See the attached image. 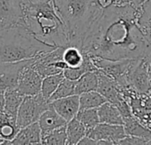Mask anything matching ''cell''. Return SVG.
I'll return each mask as SVG.
<instances>
[{
	"mask_svg": "<svg viewBox=\"0 0 151 145\" xmlns=\"http://www.w3.org/2000/svg\"><path fill=\"white\" fill-rule=\"evenodd\" d=\"M138 11L131 4L116 3L104 7L83 40V51L112 60L149 58L151 45L138 25Z\"/></svg>",
	"mask_w": 151,
	"mask_h": 145,
	"instance_id": "obj_1",
	"label": "cell"
},
{
	"mask_svg": "<svg viewBox=\"0 0 151 145\" xmlns=\"http://www.w3.org/2000/svg\"><path fill=\"white\" fill-rule=\"evenodd\" d=\"M24 6V26L41 41L56 46H66L67 31L54 0H21Z\"/></svg>",
	"mask_w": 151,
	"mask_h": 145,
	"instance_id": "obj_2",
	"label": "cell"
},
{
	"mask_svg": "<svg viewBox=\"0 0 151 145\" xmlns=\"http://www.w3.org/2000/svg\"><path fill=\"white\" fill-rule=\"evenodd\" d=\"M54 3L65 23L68 44L82 47L88 31L102 14L104 6L99 0H54Z\"/></svg>",
	"mask_w": 151,
	"mask_h": 145,
	"instance_id": "obj_3",
	"label": "cell"
},
{
	"mask_svg": "<svg viewBox=\"0 0 151 145\" xmlns=\"http://www.w3.org/2000/svg\"><path fill=\"white\" fill-rule=\"evenodd\" d=\"M56 48L38 39L23 25L0 30V62L36 58Z\"/></svg>",
	"mask_w": 151,
	"mask_h": 145,
	"instance_id": "obj_4",
	"label": "cell"
},
{
	"mask_svg": "<svg viewBox=\"0 0 151 145\" xmlns=\"http://www.w3.org/2000/svg\"><path fill=\"white\" fill-rule=\"evenodd\" d=\"M51 103L42 93L35 96H25L17 115V125L21 129L32 123L37 122L42 114L47 111Z\"/></svg>",
	"mask_w": 151,
	"mask_h": 145,
	"instance_id": "obj_5",
	"label": "cell"
},
{
	"mask_svg": "<svg viewBox=\"0 0 151 145\" xmlns=\"http://www.w3.org/2000/svg\"><path fill=\"white\" fill-rule=\"evenodd\" d=\"M91 58L97 70L116 81L122 91L129 89L127 75L134 59L124 58L112 60L99 57H91Z\"/></svg>",
	"mask_w": 151,
	"mask_h": 145,
	"instance_id": "obj_6",
	"label": "cell"
},
{
	"mask_svg": "<svg viewBox=\"0 0 151 145\" xmlns=\"http://www.w3.org/2000/svg\"><path fill=\"white\" fill-rule=\"evenodd\" d=\"M129 89L139 96H147L151 92V78L146 58L134 59L127 75Z\"/></svg>",
	"mask_w": 151,
	"mask_h": 145,
	"instance_id": "obj_7",
	"label": "cell"
},
{
	"mask_svg": "<svg viewBox=\"0 0 151 145\" xmlns=\"http://www.w3.org/2000/svg\"><path fill=\"white\" fill-rule=\"evenodd\" d=\"M35 58L15 62H1L0 64V89L1 92L16 89L23 70L35 61Z\"/></svg>",
	"mask_w": 151,
	"mask_h": 145,
	"instance_id": "obj_8",
	"label": "cell"
},
{
	"mask_svg": "<svg viewBox=\"0 0 151 145\" xmlns=\"http://www.w3.org/2000/svg\"><path fill=\"white\" fill-rule=\"evenodd\" d=\"M24 6L21 0H0V30L24 26Z\"/></svg>",
	"mask_w": 151,
	"mask_h": 145,
	"instance_id": "obj_9",
	"label": "cell"
},
{
	"mask_svg": "<svg viewBox=\"0 0 151 145\" xmlns=\"http://www.w3.org/2000/svg\"><path fill=\"white\" fill-rule=\"evenodd\" d=\"M34 62L23 70L19 81L17 89L24 96H35L42 90L43 78L34 67Z\"/></svg>",
	"mask_w": 151,
	"mask_h": 145,
	"instance_id": "obj_10",
	"label": "cell"
},
{
	"mask_svg": "<svg viewBox=\"0 0 151 145\" xmlns=\"http://www.w3.org/2000/svg\"><path fill=\"white\" fill-rule=\"evenodd\" d=\"M87 136L96 140V143L100 140H105L112 143L113 144H118V143L127 136V134L124 125L100 122L96 127L88 131Z\"/></svg>",
	"mask_w": 151,
	"mask_h": 145,
	"instance_id": "obj_11",
	"label": "cell"
},
{
	"mask_svg": "<svg viewBox=\"0 0 151 145\" xmlns=\"http://www.w3.org/2000/svg\"><path fill=\"white\" fill-rule=\"evenodd\" d=\"M51 103L53 108L67 121L76 117L80 107V95H73L60 99L54 100Z\"/></svg>",
	"mask_w": 151,
	"mask_h": 145,
	"instance_id": "obj_12",
	"label": "cell"
},
{
	"mask_svg": "<svg viewBox=\"0 0 151 145\" xmlns=\"http://www.w3.org/2000/svg\"><path fill=\"white\" fill-rule=\"evenodd\" d=\"M25 96L17 89L1 92V113L17 120L18 112Z\"/></svg>",
	"mask_w": 151,
	"mask_h": 145,
	"instance_id": "obj_13",
	"label": "cell"
},
{
	"mask_svg": "<svg viewBox=\"0 0 151 145\" xmlns=\"http://www.w3.org/2000/svg\"><path fill=\"white\" fill-rule=\"evenodd\" d=\"M13 144H42V129L38 121L21 128L16 137L9 143V145Z\"/></svg>",
	"mask_w": 151,
	"mask_h": 145,
	"instance_id": "obj_14",
	"label": "cell"
},
{
	"mask_svg": "<svg viewBox=\"0 0 151 145\" xmlns=\"http://www.w3.org/2000/svg\"><path fill=\"white\" fill-rule=\"evenodd\" d=\"M38 123L42 129V136L46 135L57 128L67 125V121L53 108L52 105L40 117Z\"/></svg>",
	"mask_w": 151,
	"mask_h": 145,
	"instance_id": "obj_15",
	"label": "cell"
},
{
	"mask_svg": "<svg viewBox=\"0 0 151 145\" xmlns=\"http://www.w3.org/2000/svg\"><path fill=\"white\" fill-rule=\"evenodd\" d=\"M20 128L17 125V120L1 113V127H0V144H9L12 141Z\"/></svg>",
	"mask_w": 151,
	"mask_h": 145,
	"instance_id": "obj_16",
	"label": "cell"
},
{
	"mask_svg": "<svg viewBox=\"0 0 151 145\" xmlns=\"http://www.w3.org/2000/svg\"><path fill=\"white\" fill-rule=\"evenodd\" d=\"M97 110L100 122L115 125H124V118L119 109L112 103L107 101Z\"/></svg>",
	"mask_w": 151,
	"mask_h": 145,
	"instance_id": "obj_17",
	"label": "cell"
},
{
	"mask_svg": "<svg viewBox=\"0 0 151 145\" xmlns=\"http://www.w3.org/2000/svg\"><path fill=\"white\" fill-rule=\"evenodd\" d=\"M137 21L144 38L151 45V0H147L139 8Z\"/></svg>",
	"mask_w": 151,
	"mask_h": 145,
	"instance_id": "obj_18",
	"label": "cell"
},
{
	"mask_svg": "<svg viewBox=\"0 0 151 145\" xmlns=\"http://www.w3.org/2000/svg\"><path fill=\"white\" fill-rule=\"evenodd\" d=\"M124 127L127 135L134 136L145 139L148 143L151 140V129L141 123L134 116L124 119Z\"/></svg>",
	"mask_w": 151,
	"mask_h": 145,
	"instance_id": "obj_19",
	"label": "cell"
},
{
	"mask_svg": "<svg viewBox=\"0 0 151 145\" xmlns=\"http://www.w3.org/2000/svg\"><path fill=\"white\" fill-rule=\"evenodd\" d=\"M98 89V74L97 71H89L84 74L75 82V94L81 95L83 93L97 90Z\"/></svg>",
	"mask_w": 151,
	"mask_h": 145,
	"instance_id": "obj_20",
	"label": "cell"
},
{
	"mask_svg": "<svg viewBox=\"0 0 151 145\" xmlns=\"http://www.w3.org/2000/svg\"><path fill=\"white\" fill-rule=\"evenodd\" d=\"M67 144H79L80 141L88 135L86 127L75 117L66 125Z\"/></svg>",
	"mask_w": 151,
	"mask_h": 145,
	"instance_id": "obj_21",
	"label": "cell"
},
{
	"mask_svg": "<svg viewBox=\"0 0 151 145\" xmlns=\"http://www.w3.org/2000/svg\"><path fill=\"white\" fill-rule=\"evenodd\" d=\"M107 102L106 98L97 90L80 95V107L82 109H98Z\"/></svg>",
	"mask_w": 151,
	"mask_h": 145,
	"instance_id": "obj_22",
	"label": "cell"
},
{
	"mask_svg": "<svg viewBox=\"0 0 151 145\" xmlns=\"http://www.w3.org/2000/svg\"><path fill=\"white\" fill-rule=\"evenodd\" d=\"M76 118L86 127L88 133L100 123L97 109H82L80 110Z\"/></svg>",
	"mask_w": 151,
	"mask_h": 145,
	"instance_id": "obj_23",
	"label": "cell"
},
{
	"mask_svg": "<svg viewBox=\"0 0 151 145\" xmlns=\"http://www.w3.org/2000/svg\"><path fill=\"white\" fill-rule=\"evenodd\" d=\"M65 78L64 74H58L47 76L43 78L42 80V90L41 93L46 99H50V97L52 96V94L56 91L58 87L59 86L60 82Z\"/></svg>",
	"mask_w": 151,
	"mask_h": 145,
	"instance_id": "obj_24",
	"label": "cell"
},
{
	"mask_svg": "<svg viewBox=\"0 0 151 145\" xmlns=\"http://www.w3.org/2000/svg\"><path fill=\"white\" fill-rule=\"evenodd\" d=\"M42 144H67L66 126L42 136Z\"/></svg>",
	"mask_w": 151,
	"mask_h": 145,
	"instance_id": "obj_25",
	"label": "cell"
},
{
	"mask_svg": "<svg viewBox=\"0 0 151 145\" xmlns=\"http://www.w3.org/2000/svg\"><path fill=\"white\" fill-rule=\"evenodd\" d=\"M75 82L76 81H72L67 78H64L60 82L59 86L56 89V91L50 97L49 101L52 102L57 99H60L63 97H66L69 96L76 95L75 94Z\"/></svg>",
	"mask_w": 151,
	"mask_h": 145,
	"instance_id": "obj_26",
	"label": "cell"
},
{
	"mask_svg": "<svg viewBox=\"0 0 151 145\" xmlns=\"http://www.w3.org/2000/svg\"><path fill=\"white\" fill-rule=\"evenodd\" d=\"M118 144H148V142L142 137L127 135L118 143Z\"/></svg>",
	"mask_w": 151,
	"mask_h": 145,
	"instance_id": "obj_27",
	"label": "cell"
},
{
	"mask_svg": "<svg viewBox=\"0 0 151 145\" xmlns=\"http://www.w3.org/2000/svg\"><path fill=\"white\" fill-rule=\"evenodd\" d=\"M147 0H119L118 3L116 4H131L136 8H140Z\"/></svg>",
	"mask_w": 151,
	"mask_h": 145,
	"instance_id": "obj_28",
	"label": "cell"
},
{
	"mask_svg": "<svg viewBox=\"0 0 151 145\" xmlns=\"http://www.w3.org/2000/svg\"><path fill=\"white\" fill-rule=\"evenodd\" d=\"M79 144L80 145L97 144V143H96V140L92 139V138H91V137H89L88 136H86L85 137H83V138L80 141Z\"/></svg>",
	"mask_w": 151,
	"mask_h": 145,
	"instance_id": "obj_29",
	"label": "cell"
},
{
	"mask_svg": "<svg viewBox=\"0 0 151 145\" xmlns=\"http://www.w3.org/2000/svg\"><path fill=\"white\" fill-rule=\"evenodd\" d=\"M148 61V65H149V72H150V75L151 78V57H150L149 58H146Z\"/></svg>",
	"mask_w": 151,
	"mask_h": 145,
	"instance_id": "obj_30",
	"label": "cell"
},
{
	"mask_svg": "<svg viewBox=\"0 0 151 145\" xmlns=\"http://www.w3.org/2000/svg\"><path fill=\"white\" fill-rule=\"evenodd\" d=\"M148 144H151V140L149 142V143H148Z\"/></svg>",
	"mask_w": 151,
	"mask_h": 145,
	"instance_id": "obj_31",
	"label": "cell"
}]
</instances>
